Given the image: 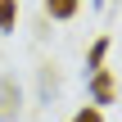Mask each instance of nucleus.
Here are the masks:
<instances>
[{
  "label": "nucleus",
  "mask_w": 122,
  "mask_h": 122,
  "mask_svg": "<svg viewBox=\"0 0 122 122\" xmlns=\"http://www.w3.org/2000/svg\"><path fill=\"white\" fill-rule=\"evenodd\" d=\"M72 122H104V109H100V104H86V109L72 113Z\"/></svg>",
  "instance_id": "0eeeda50"
},
{
  "label": "nucleus",
  "mask_w": 122,
  "mask_h": 122,
  "mask_svg": "<svg viewBox=\"0 0 122 122\" xmlns=\"http://www.w3.org/2000/svg\"><path fill=\"white\" fill-rule=\"evenodd\" d=\"M23 113V86L14 81V72H0V122H18Z\"/></svg>",
  "instance_id": "f257e3e1"
},
{
  "label": "nucleus",
  "mask_w": 122,
  "mask_h": 122,
  "mask_svg": "<svg viewBox=\"0 0 122 122\" xmlns=\"http://www.w3.org/2000/svg\"><path fill=\"white\" fill-rule=\"evenodd\" d=\"M77 9H81V0H45V18H54V23L77 18Z\"/></svg>",
  "instance_id": "20e7f679"
},
{
  "label": "nucleus",
  "mask_w": 122,
  "mask_h": 122,
  "mask_svg": "<svg viewBox=\"0 0 122 122\" xmlns=\"http://www.w3.org/2000/svg\"><path fill=\"white\" fill-rule=\"evenodd\" d=\"M109 45H113V41H109V36H100V41H95V45L86 50V72H95V68H104V54H109Z\"/></svg>",
  "instance_id": "39448f33"
},
{
  "label": "nucleus",
  "mask_w": 122,
  "mask_h": 122,
  "mask_svg": "<svg viewBox=\"0 0 122 122\" xmlns=\"http://www.w3.org/2000/svg\"><path fill=\"white\" fill-rule=\"evenodd\" d=\"M91 5H95V9H104V5H109V0H91Z\"/></svg>",
  "instance_id": "6e6552de"
},
{
  "label": "nucleus",
  "mask_w": 122,
  "mask_h": 122,
  "mask_svg": "<svg viewBox=\"0 0 122 122\" xmlns=\"http://www.w3.org/2000/svg\"><path fill=\"white\" fill-rule=\"evenodd\" d=\"M18 27V0H0V36H9Z\"/></svg>",
  "instance_id": "423d86ee"
},
{
  "label": "nucleus",
  "mask_w": 122,
  "mask_h": 122,
  "mask_svg": "<svg viewBox=\"0 0 122 122\" xmlns=\"http://www.w3.org/2000/svg\"><path fill=\"white\" fill-rule=\"evenodd\" d=\"M36 95H41V104H54L59 100V72L45 63V68H36Z\"/></svg>",
  "instance_id": "7ed1b4c3"
},
{
  "label": "nucleus",
  "mask_w": 122,
  "mask_h": 122,
  "mask_svg": "<svg viewBox=\"0 0 122 122\" xmlns=\"http://www.w3.org/2000/svg\"><path fill=\"white\" fill-rule=\"evenodd\" d=\"M86 77H91V104H113V95H118L113 72H109V68H95V72H86Z\"/></svg>",
  "instance_id": "f03ea898"
}]
</instances>
